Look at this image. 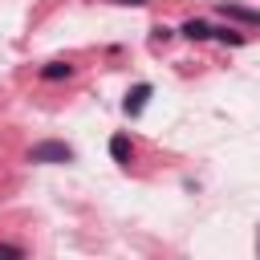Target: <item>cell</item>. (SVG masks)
Returning <instances> with one entry per match:
<instances>
[{
	"label": "cell",
	"instance_id": "obj_1",
	"mask_svg": "<svg viewBox=\"0 0 260 260\" xmlns=\"http://www.w3.org/2000/svg\"><path fill=\"white\" fill-rule=\"evenodd\" d=\"M28 162H73V146H65V142H37V146H28Z\"/></svg>",
	"mask_w": 260,
	"mask_h": 260
},
{
	"label": "cell",
	"instance_id": "obj_2",
	"mask_svg": "<svg viewBox=\"0 0 260 260\" xmlns=\"http://www.w3.org/2000/svg\"><path fill=\"white\" fill-rule=\"evenodd\" d=\"M223 20H236V24H248V28H260V12L248 8V4H236V0H219L215 4Z\"/></svg>",
	"mask_w": 260,
	"mask_h": 260
},
{
	"label": "cell",
	"instance_id": "obj_3",
	"mask_svg": "<svg viewBox=\"0 0 260 260\" xmlns=\"http://www.w3.org/2000/svg\"><path fill=\"white\" fill-rule=\"evenodd\" d=\"M150 93H154V89H150V81H138V85H134V89L126 93V102H122V110H126L130 118H138V114L146 110V102H150Z\"/></svg>",
	"mask_w": 260,
	"mask_h": 260
},
{
	"label": "cell",
	"instance_id": "obj_4",
	"mask_svg": "<svg viewBox=\"0 0 260 260\" xmlns=\"http://www.w3.org/2000/svg\"><path fill=\"white\" fill-rule=\"evenodd\" d=\"M110 158H114V162H122V167L134 158V146H130V138H126V134H114V138H110Z\"/></svg>",
	"mask_w": 260,
	"mask_h": 260
},
{
	"label": "cell",
	"instance_id": "obj_5",
	"mask_svg": "<svg viewBox=\"0 0 260 260\" xmlns=\"http://www.w3.org/2000/svg\"><path fill=\"white\" fill-rule=\"evenodd\" d=\"M69 77H73V65L69 61H49L41 69V81H69Z\"/></svg>",
	"mask_w": 260,
	"mask_h": 260
},
{
	"label": "cell",
	"instance_id": "obj_6",
	"mask_svg": "<svg viewBox=\"0 0 260 260\" xmlns=\"http://www.w3.org/2000/svg\"><path fill=\"white\" fill-rule=\"evenodd\" d=\"M179 32H183L187 41H211V24H207V20H199V16H195V20H187Z\"/></svg>",
	"mask_w": 260,
	"mask_h": 260
},
{
	"label": "cell",
	"instance_id": "obj_7",
	"mask_svg": "<svg viewBox=\"0 0 260 260\" xmlns=\"http://www.w3.org/2000/svg\"><path fill=\"white\" fill-rule=\"evenodd\" d=\"M211 37L223 45H244V32H236V28H211Z\"/></svg>",
	"mask_w": 260,
	"mask_h": 260
},
{
	"label": "cell",
	"instance_id": "obj_8",
	"mask_svg": "<svg viewBox=\"0 0 260 260\" xmlns=\"http://www.w3.org/2000/svg\"><path fill=\"white\" fill-rule=\"evenodd\" d=\"M0 256H24L20 244H0Z\"/></svg>",
	"mask_w": 260,
	"mask_h": 260
},
{
	"label": "cell",
	"instance_id": "obj_9",
	"mask_svg": "<svg viewBox=\"0 0 260 260\" xmlns=\"http://www.w3.org/2000/svg\"><path fill=\"white\" fill-rule=\"evenodd\" d=\"M114 4H134V8H142V4H150V0H114Z\"/></svg>",
	"mask_w": 260,
	"mask_h": 260
}]
</instances>
